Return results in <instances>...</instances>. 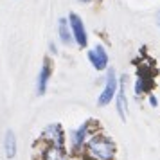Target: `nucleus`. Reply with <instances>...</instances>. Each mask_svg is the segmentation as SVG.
Here are the masks:
<instances>
[{
	"instance_id": "10",
	"label": "nucleus",
	"mask_w": 160,
	"mask_h": 160,
	"mask_svg": "<svg viewBox=\"0 0 160 160\" xmlns=\"http://www.w3.org/2000/svg\"><path fill=\"white\" fill-rule=\"evenodd\" d=\"M49 78H51V65H49V61H45L43 67H42V70H40V76H38V94L40 95L45 94Z\"/></svg>"
},
{
	"instance_id": "2",
	"label": "nucleus",
	"mask_w": 160,
	"mask_h": 160,
	"mask_svg": "<svg viewBox=\"0 0 160 160\" xmlns=\"http://www.w3.org/2000/svg\"><path fill=\"white\" fill-rule=\"evenodd\" d=\"M92 122H94V121L83 122V126H79L78 130H74L72 133H70V149H72L76 155L83 153V148H85V144H87V140L94 135V133L90 131Z\"/></svg>"
},
{
	"instance_id": "4",
	"label": "nucleus",
	"mask_w": 160,
	"mask_h": 160,
	"mask_svg": "<svg viewBox=\"0 0 160 160\" xmlns=\"http://www.w3.org/2000/svg\"><path fill=\"white\" fill-rule=\"evenodd\" d=\"M117 87H119V79L115 76V70L110 68L108 76H106V83H104V88H102L101 95L97 99V104L99 106H106L108 102H112V99L117 95Z\"/></svg>"
},
{
	"instance_id": "5",
	"label": "nucleus",
	"mask_w": 160,
	"mask_h": 160,
	"mask_svg": "<svg viewBox=\"0 0 160 160\" xmlns=\"http://www.w3.org/2000/svg\"><path fill=\"white\" fill-rule=\"evenodd\" d=\"M68 25H70V29H72V38L78 42L79 47H87V29H85V25H83V20H81L79 16L72 13V15L68 16Z\"/></svg>"
},
{
	"instance_id": "12",
	"label": "nucleus",
	"mask_w": 160,
	"mask_h": 160,
	"mask_svg": "<svg viewBox=\"0 0 160 160\" xmlns=\"http://www.w3.org/2000/svg\"><path fill=\"white\" fill-rule=\"evenodd\" d=\"M149 104H151V106H157V104H158V99H157L155 95H149Z\"/></svg>"
},
{
	"instance_id": "11",
	"label": "nucleus",
	"mask_w": 160,
	"mask_h": 160,
	"mask_svg": "<svg viewBox=\"0 0 160 160\" xmlns=\"http://www.w3.org/2000/svg\"><path fill=\"white\" fill-rule=\"evenodd\" d=\"M58 34H59V40H61L65 45H68L70 42H72V31L68 29V20H67V18H59Z\"/></svg>"
},
{
	"instance_id": "14",
	"label": "nucleus",
	"mask_w": 160,
	"mask_h": 160,
	"mask_svg": "<svg viewBox=\"0 0 160 160\" xmlns=\"http://www.w3.org/2000/svg\"><path fill=\"white\" fill-rule=\"evenodd\" d=\"M81 2H88V0H81Z\"/></svg>"
},
{
	"instance_id": "3",
	"label": "nucleus",
	"mask_w": 160,
	"mask_h": 160,
	"mask_svg": "<svg viewBox=\"0 0 160 160\" xmlns=\"http://www.w3.org/2000/svg\"><path fill=\"white\" fill-rule=\"evenodd\" d=\"M42 140L47 142V146H56V148H65V131L61 128V124L54 122L45 126L42 131Z\"/></svg>"
},
{
	"instance_id": "8",
	"label": "nucleus",
	"mask_w": 160,
	"mask_h": 160,
	"mask_svg": "<svg viewBox=\"0 0 160 160\" xmlns=\"http://www.w3.org/2000/svg\"><path fill=\"white\" fill-rule=\"evenodd\" d=\"M42 160H70V155L67 153L65 148L45 146L42 151Z\"/></svg>"
},
{
	"instance_id": "7",
	"label": "nucleus",
	"mask_w": 160,
	"mask_h": 160,
	"mask_svg": "<svg viewBox=\"0 0 160 160\" xmlns=\"http://www.w3.org/2000/svg\"><path fill=\"white\" fill-rule=\"evenodd\" d=\"M117 99V112L122 121H126V108H128V101H126V74L119 79V92L115 95Z\"/></svg>"
},
{
	"instance_id": "9",
	"label": "nucleus",
	"mask_w": 160,
	"mask_h": 160,
	"mask_svg": "<svg viewBox=\"0 0 160 160\" xmlns=\"http://www.w3.org/2000/svg\"><path fill=\"white\" fill-rule=\"evenodd\" d=\"M18 151V142H16V135L13 130H8L4 135V153H6V158L13 160L16 157Z\"/></svg>"
},
{
	"instance_id": "6",
	"label": "nucleus",
	"mask_w": 160,
	"mask_h": 160,
	"mask_svg": "<svg viewBox=\"0 0 160 160\" xmlns=\"http://www.w3.org/2000/svg\"><path fill=\"white\" fill-rule=\"evenodd\" d=\"M88 59L94 65L95 70H106L108 68V54L101 45H97L92 51H88Z\"/></svg>"
},
{
	"instance_id": "1",
	"label": "nucleus",
	"mask_w": 160,
	"mask_h": 160,
	"mask_svg": "<svg viewBox=\"0 0 160 160\" xmlns=\"http://www.w3.org/2000/svg\"><path fill=\"white\" fill-rule=\"evenodd\" d=\"M83 158L85 160H113L115 158V144L106 135L94 133L87 140L85 148H83Z\"/></svg>"
},
{
	"instance_id": "13",
	"label": "nucleus",
	"mask_w": 160,
	"mask_h": 160,
	"mask_svg": "<svg viewBox=\"0 0 160 160\" xmlns=\"http://www.w3.org/2000/svg\"><path fill=\"white\" fill-rule=\"evenodd\" d=\"M158 25H160V13H158Z\"/></svg>"
}]
</instances>
